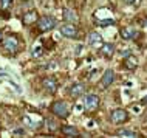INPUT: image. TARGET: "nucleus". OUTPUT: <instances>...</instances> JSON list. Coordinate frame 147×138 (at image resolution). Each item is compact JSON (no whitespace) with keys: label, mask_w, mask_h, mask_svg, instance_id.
<instances>
[{"label":"nucleus","mask_w":147,"mask_h":138,"mask_svg":"<svg viewBox=\"0 0 147 138\" xmlns=\"http://www.w3.org/2000/svg\"><path fill=\"white\" fill-rule=\"evenodd\" d=\"M51 112L59 118H67L68 113H70V107H68V104H67L65 101H56V102H53V106H51Z\"/></svg>","instance_id":"1"},{"label":"nucleus","mask_w":147,"mask_h":138,"mask_svg":"<svg viewBox=\"0 0 147 138\" xmlns=\"http://www.w3.org/2000/svg\"><path fill=\"white\" fill-rule=\"evenodd\" d=\"M37 26H39V31H42V33H47V31H51L56 26V20H54V17H51V16H43V17L37 19Z\"/></svg>","instance_id":"2"},{"label":"nucleus","mask_w":147,"mask_h":138,"mask_svg":"<svg viewBox=\"0 0 147 138\" xmlns=\"http://www.w3.org/2000/svg\"><path fill=\"white\" fill-rule=\"evenodd\" d=\"M127 118H129V113H127V110H124V109H116V110H113L112 115H110V120H112L113 124L124 123Z\"/></svg>","instance_id":"3"},{"label":"nucleus","mask_w":147,"mask_h":138,"mask_svg":"<svg viewBox=\"0 0 147 138\" xmlns=\"http://www.w3.org/2000/svg\"><path fill=\"white\" fill-rule=\"evenodd\" d=\"M3 47H5V50L6 51H9V53H16L19 48V39L14 36H8L3 39Z\"/></svg>","instance_id":"4"},{"label":"nucleus","mask_w":147,"mask_h":138,"mask_svg":"<svg viewBox=\"0 0 147 138\" xmlns=\"http://www.w3.org/2000/svg\"><path fill=\"white\" fill-rule=\"evenodd\" d=\"M84 107L90 112H94L99 107V98L96 95H87L84 98Z\"/></svg>","instance_id":"5"},{"label":"nucleus","mask_w":147,"mask_h":138,"mask_svg":"<svg viewBox=\"0 0 147 138\" xmlns=\"http://www.w3.org/2000/svg\"><path fill=\"white\" fill-rule=\"evenodd\" d=\"M33 115H34V113L25 115V116H23V123H25L26 126H30L31 129H39L42 126V118L39 115H36V120H33Z\"/></svg>","instance_id":"6"},{"label":"nucleus","mask_w":147,"mask_h":138,"mask_svg":"<svg viewBox=\"0 0 147 138\" xmlns=\"http://www.w3.org/2000/svg\"><path fill=\"white\" fill-rule=\"evenodd\" d=\"M61 34L65 36V37H68V39H73V37L78 36V30H76V26H74L73 23H67V25L61 26Z\"/></svg>","instance_id":"7"},{"label":"nucleus","mask_w":147,"mask_h":138,"mask_svg":"<svg viewBox=\"0 0 147 138\" xmlns=\"http://www.w3.org/2000/svg\"><path fill=\"white\" fill-rule=\"evenodd\" d=\"M87 42H88V45H91L93 48H101V45L104 44V42H102V36L99 33H96V31H93V33L88 34Z\"/></svg>","instance_id":"8"},{"label":"nucleus","mask_w":147,"mask_h":138,"mask_svg":"<svg viewBox=\"0 0 147 138\" xmlns=\"http://www.w3.org/2000/svg\"><path fill=\"white\" fill-rule=\"evenodd\" d=\"M42 85L45 87L47 92H50V93H54L57 90V81H56V78H53V76H47L45 79L42 81Z\"/></svg>","instance_id":"9"},{"label":"nucleus","mask_w":147,"mask_h":138,"mask_svg":"<svg viewBox=\"0 0 147 138\" xmlns=\"http://www.w3.org/2000/svg\"><path fill=\"white\" fill-rule=\"evenodd\" d=\"M121 34H122V39H125V41H133V39L138 37V31H136V28H133V26H125V28H122Z\"/></svg>","instance_id":"10"},{"label":"nucleus","mask_w":147,"mask_h":138,"mask_svg":"<svg viewBox=\"0 0 147 138\" xmlns=\"http://www.w3.org/2000/svg\"><path fill=\"white\" fill-rule=\"evenodd\" d=\"M101 54L104 57H107V59H110V57H113V54H115V45L113 44H110V42H105V44H102L101 45Z\"/></svg>","instance_id":"11"},{"label":"nucleus","mask_w":147,"mask_h":138,"mask_svg":"<svg viewBox=\"0 0 147 138\" xmlns=\"http://www.w3.org/2000/svg\"><path fill=\"white\" fill-rule=\"evenodd\" d=\"M62 16H63V20H65L67 23H78V20H79L78 13L73 11V9H63Z\"/></svg>","instance_id":"12"},{"label":"nucleus","mask_w":147,"mask_h":138,"mask_svg":"<svg viewBox=\"0 0 147 138\" xmlns=\"http://www.w3.org/2000/svg\"><path fill=\"white\" fill-rule=\"evenodd\" d=\"M115 81V73H113V70H107V72L102 74V78H101V84H102V87H109V85H112V82Z\"/></svg>","instance_id":"13"},{"label":"nucleus","mask_w":147,"mask_h":138,"mask_svg":"<svg viewBox=\"0 0 147 138\" xmlns=\"http://www.w3.org/2000/svg\"><path fill=\"white\" fill-rule=\"evenodd\" d=\"M37 19H39V16H37V13L36 11H26L25 13V16H23V23L25 25H31V23H36L37 22Z\"/></svg>","instance_id":"14"},{"label":"nucleus","mask_w":147,"mask_h":138,"mask_svg":"<svg viewBox=\"0 0 147 138\" xmlns=\"http://www.w3.org/2000/svg\"><path fill=\"white\" fill-rule=\"evenodd\" d=\"M61 131H62L63 135H65V137H68V138L79 137L78 129H76V127H73V126H62V127H61Z\"/></svg>","instance_id":"15"},{"label":"nucleus","mask_w":147,"mask_h":138,"mask_svg":"<svg viewBox=\"0 0 147 138\" xmlns=\"http://www.w3.org/2000/svg\"><path fill=\"white\" fill-rule=\"evenodd\" d=\"M85 92V85L84 84H73L70 89V95L71 96H81Z\"/></svg>","instance_id":"16"},{"label":"nucleus","mask_w":147,"mask_h":138,"mask_svg":"<svg viewBox=\"0 0 147 138\" xmlns=\"http://www.w3.org/2000/svg\"><path fill=\"white\" fill-rule=\"evenodd\" d=\"M136 67H138V57L133 56V54H129V56L125 57V68L135 70Z\"/></svg>","instance_id":"17"},{"label":"nucleus","mask_w":147,"mask_h":138,"mask_svg":"<svg viewBox=\"0 0 147 138\" xmlns=\"http://www.w3.org/2000/svg\"><path fill=\"white\" fill-rule=\"evenodd\" d=\"M116 137H121V138H136L138 133H135L133 131H127V129H121V131H118Z\"/></svg>","instance_id":"18"},{"label":"nucleus","mask_w":147,"mask_h":138,"mask_svg":"<svg viewBox=\"0 0 147 138\" xmlns=\"http://www.w3.org/2000/svg\"><path fill=\"white\" fill-rule=\"evenodd\" d=\"M96 25H98V26H109V25H115V20H113V19H101V20H98Z\"/></svg>","instance_id":"19"},{"label":"nucleus","mask_w":147,"mask_h":138,"mask_svg":"<svg viewBox=\"0 0 147 138\" xmlns=\"http://www.w3.org/2000/svg\"><path fill=\"white\" fill-rule=\"evenodd\" d=\"M31 54H33V57H40L42 56V45H36L31 50Z\"/></svg>","instance_id":"20"},{"label":"nucleus","mask_w":147,"mask_h":138,"mask_svg":"<svg viewBox=\"0 0 147 138\" xmlns=\"http://www.w3.org/2000/svg\"><path fill=\"white\" fill-rule=\"evenodd\" d=\"M45 123H47V126H48L50 131H56V129H57V124H56V121H54V120H47Z\"/></svg>","instance_id":"21"},{"label":"nucleus","mask_w":147,"mask_h":138,"mask_svg":"<svg viewBox=\"0 0 147 138\" xmlns=\"http://www.w3.org/2000/svg\"><path fill=\"white\" fill-rule=\"evenodd\" d=\"M11 3H13V0H0V5H2L3 9H6V8L9 6Z\"/></svg>","instance_id":"22"},{"label":"nucleus","mask_w":147,"mask_h":138,"mask_svg":"<svg viewBox=\"0 0 147 138\" xmlns=\"http://www.w3.org/2000/svg\"><path fill=\"white\" fill-rule=\"evenodd\" d=\"M14 133H17L19 137H22V135H23V131H22V129H16V131H14Z\"/></svg>","instance_id":"23"},{"label":"nucleus","mask_w":147,"mask_h":138,"mask_svg":"<svg viewBox=\"0 0 147 138\" xmlns=\"http://www.w3.org/2000/svg\"><path fill=\"white\" fill-rule=\"evenodd\" d=\"M74 112H82V106H74Z\"/></svg>","instance_id":"24"},{"label":"nucleus","mask_w":147,"mask_h":138,"mask_svg":"<svg viewBox=\"0 0 147 138\" xmlns=\"http://www.w3.org/2000/svg\"><path fill=\"white\" fill-rule=\"evenodd\" d=\"M124 2H125V3H138L140 0H124Z\"/></svg>","instance_id":"25"},{"label":"nucleus","mask_w":147,"mask_h":138,"mask_svg":"<svg viewBox=\"0 0 147 138\" xmlns=\"http://www.w3.org/2000/svg\"><path fill=\"white\" fill-rule=\"evenodd\" d=\"M129 50H122V56H129Z\"/></svg>","instance_id":"26"},{"label":"nucleus","mask_w":147,"mask_h":138,"mask_svg":"<svg viewBox=\"0 0 147 138\" xmlns=\"http://www.w3.org/2000/svg\"><path fill=\"white\" fill-rule=\"evenodd\" d=\"M141 104H147V96H144V98L141 99Z\"/></svg>","instance_id":"27"},{"label":"nucleus","mask_w":147,"mask_h":138,"mask_svg":"<svg viewBox=\"0 0 147 138\" xmlns=\"http://www.w3.org/2000/svg\"><path fill=\"white\" fill-rule=\"evenodd\" d=\"M2 39H3V33H2V30H0V42H2Z\"/></svg>","instance_id":"28"},{"label":"nucleus","mask_w":147,"mask_h":138,"mask_svg":"<svg viewBox=\"0 0 147 138\" xmlns=\"http://www.w3.org/2000/svg\"><path fill=\"white\" fill-rule=\"evenodd\" d=\"M144 26H146V28H147V20H146V23H144Z\"/></svg>","instance_id":"29"}]
</instances>
